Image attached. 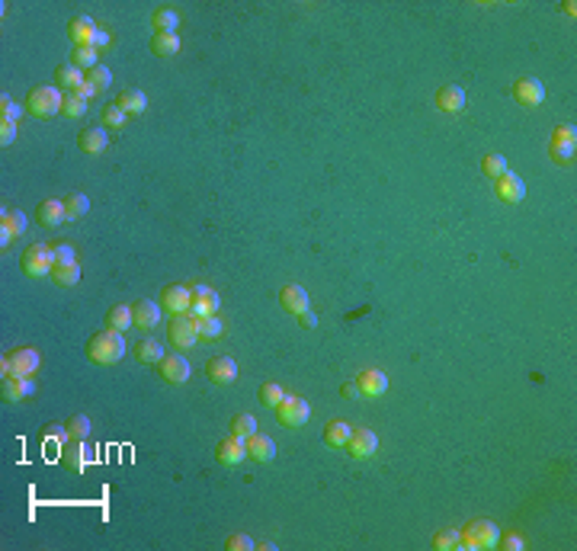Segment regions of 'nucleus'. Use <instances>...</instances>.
Here are the masks:
<instances>
[{"label":"nucleus","mask_w":577,"mask_h":551,"mask_svg":"<svg viewBox=\"0 0 577 551\" xmlns=\"http://www.w3.org/2000/svg\"><path fill=\"white\" fill-rule=\"evenodd\" d=\"M356 385H359V394L379 398V394L388 391V378H385V372H379V369H366V372H359Z\"/></svg>","instance_id":"f3484780"},{"label":"nucleus","mask_w":577,"mask_h":551,"mask_svg":"<svg viewBox=\"0 0 577 551\" xmlns=\"http://www.w3.org/2000/svg\"><path fill=\"white\" fill-rule=\"evenodd\" d=\"M68 430H71V436H87V430H90V420H87V417H74Z\"/></svg>","instance_id":"3c124183"},{"label":"nucleus","mask_w":577,"mask_h":551,"mask_svg":"<svg viewBox=\"0 0 577 551\" xmlns=\"http://www.w3.org/2000/svg\"><path fill=\"white\" fill-rule=\"evenodd\" d=\"M459 545H462V532H456V529H446V532H440V536L433 538V548H440V551L459 548Z\"/></svg>","instance_id":"79ce46f5"},{"label":"nucleus","mask_w":577,"mask_h":551,"mask_svg":"<svg viewBox=\"0 0 577 551\" xmlns=\"http://www.w3.org/2000/svg\"><path fill=\"white\" fill-rule=\"evenodd\" d=\"M26 215L20 209H4L0 211V247L7 250L10 244H13V237H20L26 231Z\"/></svg>","instance_id":"6e6552de"},{"label":"nucleus","mask_w":577,"mask_h":551,"mask_svg":"<svg viewBox=\"0 0 577 551\" xmlns=\"http://www.w3.org/2000/svg\"><path fill=\"white\" fill-rule=\"evenodd\" d=\"M347 449H349V455H353V459H373L375 449H379V436H375L369 426H359V430H353Z\"/></svg>","instance_id":"1a4fd4ad"},{"label":"nucleus","mask_w":577,"mask_h":551,"mask_svg":"<svg viewBox=\"0 0 577 551\" xmlns=\"http://www.w3.org/2000/svg\"><path fill=\"white\" fill-rule=\"evenodd\" d=\"M497 196L503 199V202H510V205H517V202H523L526 199V186H523V180H520L517 174H501L497 176Z\"/></svg>","instance_id":"dca6fc26"},{"label":"nucleus","mask_w":577,"mask_h":551,"mask_svg":"<svg viewBox=\"0 0 577 551\" xmlns=\"http://www.w3.org/2000/svg\"><path fill=\"white\" fill-rule=\"evenodd\" d=\"M52 257H55V266H68V263H77V257H74V247H71V244H58V247H52Z\"/></svg>","instance_id":"49530a36"},{"label":"nucleus","mask_w":577,"mask_h":551,"mask_svg":"<svg viewBox=\"0 0 577 551\" xmlns=\"http://www.w3.org/2000/svg\"><path fill=\"white\" fill-rule=\"evenodd\" d=\"M109 81H113V74H109V68H90L87 71V87H90L93 93H103V90H109Z\"/></svg>","instance_id":"c9c22d12"},{"label":"nucleus","mask_w":577,"mask_h":551,"mask_svg":"<svg viewBox=\"0 0 577 551\" xmlns=\"http://www.w3.org/2000/svg\"><path fill=\"white\" fill-rule=\"evenodd\" d=\"M167 333H170V343H174L176 349H193V347H196V340H199L196 317H190V314H176L174 321H170Z\"/></svg>","instance_id":"423d86ee"},{"label":"nucleus","mask_w":577,"mask_h":551,"mask_svg":"<svg viewBox=\"0 0 577 551\" xmlns=\"http://www.w3.org/2000/svg\"><path fill=\"white\" fill-rule=\"evenodd\" d=\"M343 394H347V398H359V385H347Z\"/></svg>","instance_id":"4d7b16f0"},{"label":"nucleus","mask_w":577,"mask_h":551,"mask_svg":"<svg viewBox=\"0 0 577 551\" xmlns=\"http://www.w3.org/2000/svg\"><path fill=\"white\" fill-rule=\"evenodd\" d=\"M276 417H279L282 426H305V423H308V417H312V407H308L302 398L286 394V398H282V404L276 407Z\"/></svg>","instance_id":"0eeeda50"},{"label":"nucleus","mask_w":577,"mask_h":551,"mask_svg":"<svg viewBox=\"0 0 577 551\" xmlns=\"http://www.w3.org/2000/svg\"><path fill=\"white\" fill-rule=\"evenodd\" d=\"M0 391H4V400H23L29 398L32 391H36V382H32V375H4V385H0Z\"/></svg>","instance_id":"f8f14e48"},{"label":"nucleus","mask_w":577,"mask_h":551,"mask_svg":"<svg viewBox=\"0 0 577 551\" xmlns=\"http://www.w3.org/2000/svg\"><path fill=\"white\" fill-rule=\"evenodd\" d=\"M244 446H247V459H257V461H273L276 459V442L270 436L253 433V436L244 439Z\"/></svg>","instance_id":"6ab92c4d"},{"label":"nucleus","mask_w":577,"mask_h":551,"mask_svg":"<svg viewBox=\"0 0 577 551\" xmlns=\"http://www.w3.org/2000/svg\"><path fill=\"white\" fill-rule=\"evenodd\" d=\"M481 170H485L491 180H497L501 174H507V160H503L501 154H487V158L481 160Z\"/></svg>","instance_id":"ea45409f"},{"label":"nucleus","mask_w":577,"mask_h":551,"mask_svg":"<svg viewBox=\"0 0 577 551\" xmlns=\"http://www.w3.org/2000/svg\"><path fill=\"white\" fill-rule=\"evenodd\" d=\"M465 90L462 87H443L440 93H436V106H440L443 113H462L465 109Z\"/></svg>","instance_id":"412c9836"},{"label":"nucleus","mask_w":577,"mask_h":551,"mask_svg":"<svg viewBox=\"0 0 577 551\" xmlns=\"http://www.w3.org/2000/svg\"><path fill=\"white\" fill-rule=\"evenodd\" d=\"M20 113H23V109H20V106H16L13 99L4 93V97H0V116H4L7 122H16V119H20Z\"/></svg>","instance_id":"09e8293b"},{"label":"nucleus","mask_w":577,"mask_h":551,"mask_svg":"<svg viewBox=\"0 0 577 551\" xmlns=\"http://www.w3.org/2000/svg\"><path fill=\"white\" fill-rule=\"evenodd\" d=\"M64 209H68V218H81V215H87V209H90V199L87 196H71L68 202H64Z\"/></svg>","instance_id":"a18cd8bd"},{"label":"nucleus","mask_w":577,"mask_h":551,"mask_svg":"<svg viewBox=\"0 0 577 551\" xmlns=\"http://www.w3.org/2000/svg\"><path fill=\"white\" fill-rule=\"evenodd\" d=\"M298 321H302V327H308V330H312V327H318V317H314L312 311H302V314H298Z\"/></svg>","instance_id":"5fc2aeb1"},{"label":"nucleus","mask_w":577,"mask_h":551,"mask_svg":"<svg viewBox=\"0 0 577 551\" xmlns=\"http://www.w3.org/2000/svg\"><path fill=\"white\" fill-rule=\"evenodd\" d=\"M64 218H68V209H64V202H58V199H46V202L39 205V225L55 228Z\"/></svg>","instance_id":"4be33fe9"},{"label":"nucleus","mask_w":577,"mask_h":551,"mask_svg":"<svg viewBox=\"0 0 577 551\" xmlns=\"http://www.w3.org/2000/svg\"><path fill=\"white\" fill-rule=\"evenodd\" d=\"M257 548H260V551H276V542H260Z\"/></svg>","instance_id":"13d9d810"},{"label":"nucleus","mask_w":577,"mask_h":551,"mask_svg":"<svg viewBox=\"0 0 577 551\" xmlns=\"http://www.w3.org/2000/svg\"><path fill=\"white\" fill-rule=\"evenodd\" d=\"M349 436H353V426H349V423H343V420H334V423H331V426L324 430V442H327L331 449H347Z\"/></svg>","instance_id":"bb28decb"},{"label":"nucleus","mask_w":577,"mask_h":551,"mask_svg":"<svg viewBox=\"0 0 577 551\" xmlns=\"http://www.w3.org/2000/svg\"><path fill=\"white\" fill-rule=\"evenodd\" d=\"M247 459V446H244V439H225L218 446V461L221 465H241V461Z\"/></svg>","instance_id":"b1692460"},{"label":"nucleus","mask_w":577,"mask_h":551,"mask_svg":"<svg viewBox=\"0 0 577 551\" xmlns=\"http://www.w3.org/2000/svg\"><path fill=\"white\" fill-rule=\"evenodd\" d=\"M61 106H64V93L58 87H36L29 93V99H26V109L32 116H39V119H48V116L61 113Z\"/></svg>","instance_id":"7ed1b4c3"},{"label":"nucleus","mask_w":577,"mask_h":551,"mask_svg":"<svg viewBox=\"0 0 577 551\" xmlns=\"http://www.w3.org/2000/svg\"><path fill=\"white\" fill-rule=\"evenodd\" d=\"M71 61H74V68H81V71L97 68V48H93V46H74Z\"/></svg>","instance_id":"473e14b6"},{"label":"nucleus","mask_w":577,"mask_h":551,"mask_svg":"<svg viewBox=\"0 0 577 551\" xmlns=\"http://www.w3.org/2000/svg\"><path fill=\"white\" fill-rule=\"evenodd\" d=\"M160 324V308L154 302H138L135 305V330H154Z\"/></svg>","instance_id":"5701e85b"},{"label":"nucleus","mask_w":577,"mask_h":551,"mask_svg":"<svg viewBox=\"0 0 577 551\" xmlns=\"http://www.w3.org/2000/svg\"><path fill=\"white\" fill-rule=\"evenodd\" d=\"M279 302H282V308L288 311V314H302V311H308V292H305L302 286H286L279 292Z\"/></svg>","instance_id":"aec40b11"},{"label":"nucleus","mask_w":577,"mask_h":551,"mask_svg":"<svg viewBox=\"0 0 577 551\" xmlns=\"http://www.w3.org/2000/svg\"><path fill=\"white\" fill-rule=\"evenodd\" d=\"M106 327H113V330H129V327H135V311H132L129 305H113L106 314Z\"/></svg>","instance_id":"cd10ccee"},{"label":"nucleus","mask_w":577,"mask_h":551,"mask_svg":"<svg viewBox=\"0 0 577 551\" xmlns=\"http://www.w3.org/2000/svg\"><path fill=\"white\" fill-rule=\"evenodd\" d=\"M61 113L71 116V119H81V116L87 113V99H84V97H74V93H68V97H64V106H61Z\"/></svg>","instance_id":"a19ab883"},{"label":"nucleus","mask_w":577,"mask_h":551,"mask_svg":"<svg viewBox=\"0 0 577 551\" xmlns=\"http://www.w3.org/2000/svg\"><path fill=\"white\" fill-rule=\"evenodd\" d=\"M90 46L97 48V52H103V48H109V46H113V36H109L106 29H97V36H93V42H90Z\"/></svg>","instance_id":"603ef678"},{"label":"nucleus","mask_w":577,"mask_h":551,"mask_svg":"<svg viewBox=\"0 0 577 551\" xmlns=\"http://www.w3.org/2000/svg\"><path fill=\"white\" fill-rule=\"evenodd\" d=\"M52 279L58 282V286H74V282L81 279V266H77V263L55 266V270H52Z\"/></svg>","instance_id":"4c0bfd02"},{"label":"nucleus","mask_w":577,"mask_h":551,"mask_svg":"<svg viewBox=\"0 0 577 551\" xmlns=\"http://www.w3.org/2000/svg\"><path fill=\"white\" fill-rule=\"evenodd\" d=\"M16 138V122H7V119H0V144L7 148L10 141Z\"/></svg>","instance_id":"8fccbe9b"},{"label":"nucleus","mask_w":577,"mask_h":551,"mask_svg":"<svg viewBox=\"0 0 577 551\" xmlns=\"http://www.w3.org/2000/svg\"><path fill=\"white\" fill-rule=\"evenodd\" d=\"M64 461H68L71 471H84V465H90V461H93V449L81 442V446H74L68 455H64Z\"/></svg>","instance_id":"7c9ffc66"},{"label":"nucleus","mask_w":577,"mask_h":551,"mask_svg":"<svg viewBox=\"0 0 577 551\" xmlns=\"http://www.w3.org/2000/svg\"><path fill=\"white\" fill-rule=\"evenodd\" d=\"M68 36H71V42H74V46H90L93 36H97V23H93L90 16H77L74 23H71Z\"/></svg>","instance_id":"393cba45"},{"label":"nucleus","mask_w":577,"mask_h":551,"mask_svg":"<svg viewBox=\"0 0 577 551\" xmlns=\"http://www.w3.org/2000/svg\"><path fill=\"white\" fill-rule=\"evenodd\" d=\"M160 353H164V349H160L158 340H144L141 347H138V359H141V363H160V359H164Z\"/></svg>","instance_id":"37998d69"},{"label":"nucleus","mask_w":577,"mask_h":551,"mask_svg":"<svg viewBox=\"0 0 577 551\" xmlns=\"http://www.w3.org/2000/svg\"><path fill=\"white\" fill-rule=\"evenodd\" d=\"M116 106H119V109H122L125 116H132V113L138 116V113H144V106H148V97H144L141 90H125L119 99H116Z\"/></svg>","instance_id":"c85d7f7f"},{"label":"nucleus","mask_w":577,"mask_h":551,"mask_svg":"<svg viewBox=\"0 0 577 551\" xmlns=\"http://www.w3.org/2000/svg\"><path fill=\"white\" fill-rule=\"evenodd\" d=\"M574 141H577L574 125H562V129L555 132V138H552V154H555V160L571 164V160H574Z\"/></svg>","instance_id":"ddd939ff"},{"label":"nucleus","mask_w":577,"mask_h":551,"mask_svg":"<svg viewBox=\"0 0 577 551\" xmlns=\"http://www.w3.org/2000/svg\"><path fill=\"white\" fill-rule=\"evenodd\" d=\"M501 545H503V548H507V551H517V548H523L526 542H523V536H507Z\"/></svg>","instance_id":"864d4df0"},{"label":"nucleus","mask_w":577,"mask_h":551,"mask_svg":"<svg viewBox=\"0 0 577 551\" xmlns=\"http://www.w3.org/2000/svg\"><path fill=\"white\" fill-rule=\"evenodd\" d=\"M513 97L523 106H539L542 99H545V87H542L536 77H520V81L513 83Z\"/></svg>","instance_id":"2eb2a0df"},{"label":"nucleus","mask_w":577,"mask_h":551,"mask_svg":"<svg viewBox=\"0 0 577 551\" xmlns=\"http://www.w3.org/2000/svg\"><path fill=\"white\" fill-rule=\"evenodd\" d=\"M205 375L212 378L215 385H231L237 378V363L228 359V356H215V359H209V365H205Z\"/></svg>","instance_id":"4468645a"},{"label":"nucleus","mask_w":577,"mask_h":551,"mask_svg":"<svg viewBox=\"0 0 577 551\" xmlns=\"http://www.w3.org/2000/svg\"><path fill=\"white\" fill-rule=\"evenodd\" d=\"M151 52L154 55H164V58L176 55V52H180V39H176V32H154Z\"/></svg>","instance_id":"c756f323"},{"label":"nucleus","mask_w":577,"mask_h":551,"mask_svg":"<svg viewBox=\"0 0 577 551\" xmlns=\"http://www.w3.org/2000/svg\"><path fill=\"white\" fill-rule=\"evenodd\" d=\"M160 375L167 378L170 385H186V382H190V375H193V369H190V363H186L183 356L170 353V356H164V359H160Z\"/></svg>","instance_id":"9b49d317"},{"label":"nucleus","mask_w":577,"mask_h":551,"mask_svg":"<svg viewBox=\"0 0 577 551\" xmlns=\"http://www.w3.org/2000/svg\"><path fill=\"white\" fill-rule=\"evenodd\" d=\"M193 305V292L186 286H167L160 295V308L170 311V314H190Z\"/></svg>","instance_id":"9d476101"},{"label":"nucleus","mask_w":577,"mask_h":551,"mask_svg":"<svg viewBox=\"0 0 577 551\" xmlns=\"http://www.w3.org/2000/svg\"><path fill=\"white\" fill-rule=\"evenodd\" d=\"M39 365H42L39 349H13V353L0 363V372H4V375H36Z\"/></svg>","instance_id":"39448f33"},{"label":"nucleus","mask_w":577,"mask_h":551,"mask_svg":"<svg viewBox=\"0 0 577 551\" xmlns=\"http://www.w3.org/2000/svg\"><path fill=\"white\" fill-rule=\"evenodd\" d=\"M176 23H180V16L174 10H154V29L158 32H174Z\"/></svg>","instance_id":"58836bf2"},{"label":"nucleus","mask_w":577,"mask_h":551,"mask_svg":"<svg viewBox=\"0 0 577 551\" xmlns=\"http://www.w3.org/2000/svg\"><path fill=\"white\" fill-rule=\"evenodd\" d=\"M77 144H81V151H87V154H103L109 144V135L103 125H93V129H84L77 135Z\"/></svg>","instance_id":"a211bd4d"},{"label":"nucleus","mask_w":577,"mask_h":551,"mask_svg":"<svg viewBox=\"0 0 577 551\" xmlns=\"http://www.w3.org/2000/svg\"><path fill=\"white\" fill-rule=\"evenodd\" d=\"M225 545H228V551H253V548H257V545H253V538L247 536V532H237V536H231Z\"/></svg>","instance_id":"de8ad7c7"},{"label":"nucleus","mask_w":577,"mask_h":551,"mask_svg":"<svg viewBox=\"0 0 577 551\" xmlns=\"http://www.w3.org/2000/svg\"><path fill=\"white\" fill-rule=\"evenodd\" d=\"M501 542V529L494 526V522H471L468 529L462 532V545L459 548H471V551H487V548H497Z\"/></svg>","instance_id":"f03ea898"},{"label":"nucleus","mask_w":577,"mask_h":551,"mask_svg":"<svg viewBox=\"0 0 577 551\" xmlns=\"http://www.w3.org/2000/svg\"><path fill=\"white\" fill-rule=\"evenodd\" d=\"M196 330L199 337H205V340H218L221 333H225V324H221L218 317H196Z\"/></svg>","instance_id":"2f4dec72"},{"label":"nucleus","mask_w":577,"mask_h":551,"mask_svg":"<svg viewBox=\"0 0 577 551\" xmlns=\"http://www.w3.org/2000/svg\"><path fill=\"white\" fill-rule=\"evenodd\" d=\"M52 270H55L52 247H46V244H32V247L23 253V272L26 276L42 279V276H52Z\"/></svg>","instance_id":"20e7f679"},{"label":"nucleus","mask_w":577,"mask_h":551,"mask_svg":"<svg viewBox=\"0 0 577 551\" xmlns=\"http://www.w3.org/2000/svg\"><path fill=\"white\" fill-rule=\"evenodd\" d=\"M257 433V420H253V414H237L235 420H231V436L235 439H247Z\"/></svg>","instance_id":"72a5a7b5"},{"label":"nucleus","mask_w":577,"mask_h":551,"mask_svg":"<svg viewBox=\"0 0 577 551\" xmlns=\"http://www.w3.org/2000/svg\"><path fill=\"white\" fill-rule=\"evenodd\" d=\"M218 292L215 295H209V298H193V305H190V317H212L215 311H218Z\"/></svg>","instance_id":"f704fd0d"},{"label":"nucleus","mask_w":577,"mask_h":551,"mask_svg":"<svg viewBox=\"0 0 577 551\" xmlns=\"http://www.w3.org/2000/svg\"><path fill=\"white\" fill-rule=\"evenodd\" d=\"M190 292H193V298H209V295H215L209 286H193Z\"/></svg>","instance_id":"6e6d98bb"},{"label":"nucleus","mask_w":577,"mask_h":551,"mask_svg":"<svg viewBox=\"0 0 577 551\" xmlns=\"http://www.w3.org/2000/svg\"><path fill=\"white\" fill-rule=\"evenodd\" d=\"M260 404L263 407H279L282 404V398H286V391H282L279 385H273V382H266V385H260Z\"/></svg>","instance_id":"e433bc0d"},{"label":"nucleus","mask_w":577,"mask_h":551,"mask_svg":"<svg viewBox=\"0 0 577 551\" xmlns=\"http://www.w3.org/2000/svg\"><path fill=\"white\" fill-rule=\"evenodd\" d=\"M55 74H58V87H61V90H68V93L81 90V87L87 83V71L74 68V64H68V68H58Z\"/></svg>","instance_id":"a878e982"},{"label":"nucleus","mask_w":577,"mask_h":551,"mask_svg":"<svg viewBox=\"0 0 577 551\" xmlns=\"http://www.w3.org/2000/svg\"><path fill=\"white\" fill-rule=\"evenodd\" d=\"M122 125H125V113H122L116 103L106 106V109H103V129H122Z\"/></svg>","instance_id":"c03bdc74"},{"label":"nucleus","mask_w":577,"mask_h":551,"mask_svg":"<svg viewBox=\"0 0 577 551\" xmlns=\"http://www.w3.org/2000/svg\"><path fill=\"white\" fill-rule=\"evenodd\" d=\"M125 356V340H122V330H99L90 343H87V359L97 365H116Z\"/></svg>","instance_id":"f257e3e1"}]
</instances>
